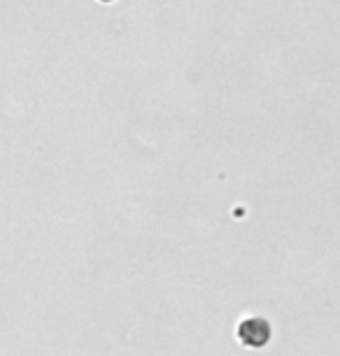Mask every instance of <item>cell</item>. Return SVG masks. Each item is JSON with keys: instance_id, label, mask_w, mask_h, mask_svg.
Returning a JSON list of instances; mask_svg holds the SVG:
<instances>
[{"instance_id": "obj_2", "label": "cell", "mask_w": 340, "mask_h": 356, "mask_svg": "<svg viewBox=\"0 0 340 356\" xmlns=\"http://www.w3.org/2000/svg\"><path fill=\"white\" fill-rule=\"evenodd\" d=\"M103 3H112V0H103Z\"/></svg>"}, {"instance_id": "obj_1", "label": "cell", "mask_w": 340, "mask_h": 356, "mask_svg": "<svg viewBox=\"0 0 340 356\" xmlns=\"http://www.w3.org/2000/svg\"><path fill=\"white\" fill-rule=\"evenodd\" d=\"M238 340L243 347L248 349H264L273 338V326L270 321L261 317V314H250L238 324L236 328Z\"/></svg>"}]
</instances>
